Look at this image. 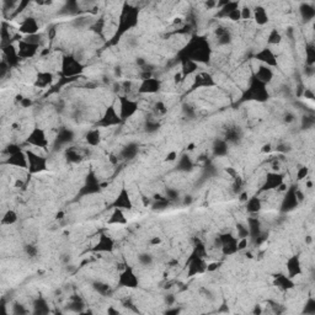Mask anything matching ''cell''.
I'll return each mask as SVG.
<instances>
[{"label": "cell", "mask_w": 315, "mask_h": 315, "mask_svg": "<svg viewBox=\"0 0 315 315\" xmlns=\"http://www.w3.org/2000/svg\"><path fill=\"white\" fill-rule=\"evenodd\" d=\"M266 86L267 85H265V84H262L261 81H258L257 79H255L252 76L247 91L243 95V99L247 100V101H266L268 99V96H270Z\"/></svg>", "instance_id": "cell-1"}, {"label": "cell", "mask_w": 315, "mask_h": 315, "mask_svg": "<svg viewBox=\"0 0 315 315\" xmlns=\"http://www.w3.org/2000/svg\"><path fill=\"white\" fill-rule=\"evenodd\" d=\"M115 107L119 111L120 116H121L122 121H127V120L132 119L135 114L138 112V109H139V105H138V101L135 100L130 99L129 96H120L119 99L116 100V105Z\"/></svg>", "instance_id": "cell-2"}, {"label": "cell", "mask_w": 315, "mask_h": 315, "mask_svg": "<svg viewBox=\"0 0 315 315\" xmlns=\"http://www.w3.org/2000/svg\"><path fill=\"white\" fill-rule=\"evenodd\" d=\"M61 70L65 79L79 75L84 70V65L75 56H65L61 61Z\"/></svg>", "instance_id": "cell-3"}, {"label": "cell", "mask_w": 315, "mask_h": 315, "mask_svg": "<svg viewBox=\"0 0 315 315\" xmlns=\"http://www.w3.org/2000/svg\"><path fill=\"white\" fill-rule=\"evenodd\" d=\"M26 144L32 145V147L37 148V149H47L50 145V139L47 137V133L43 128L33 127L30 133L27 134L26 139H25Z\"/></svg>", "instance_id": "cell-4"}, {"label": "cell", "mask_w": 315, "mask_h": 315, "mask_svg": "<svg viewBox=\"0 0 315 315\" xmlns=\"http://www.w3.org/2000/svg\"><path fill=\"white\" fill-rule=\"evenodd\" d=\"M26 150L27 161H29V174H40L43 171L48 170V159L43 155H40L38 153L33 152V150Z\"/></svg>", "instance_id": "cell-5"}, {"label": "cell", "mask_w": 315, "mask_h": 315, "mask_svg": "<svg viewBox=\"0 0 315 315\" xmlns=\"http://www.w3.org/2000/svg\"><path fill=\"white\" fill-rule=\"evenodd\" d=\"M119 286L124 287V288L134 289L139 286V278H138L137 273L134 272V268L132 266H125L124 270L119 272Z\"/></svg>", "instance_id": "cell-6"}, {"label": "cell", "mask_w": 315, "mask_h": 315, "mask_svg": "<svg viewBox=\"0 0 315 315\" xmlns=\"http://www.w3.org/2000/svg\"><path fill=\"white\" fill-rule=\"evenodd\" d=\"M120 124H122L121 116H120L115 105H111V106H109L105 110L102 117L97 121V127L100 126L102 128H111L114 126H119Z\"/></svg>", "instance_id": "cell-7"}, {"label": "cell", "mask_w": 315, "mask_h": 315, "mask_svg": "<svg viewBox=\"0 0 315 315\" xmlns=\"http://www.w3.org/2000/svg\"><path fill=\"white\" fill-rule=\"evenodd\" d=\"M186 267H188V277H193L196 275L207 272L206 257L191 253L189 261L186 262Z\"/></svg>", "instance_id": "cell-8"}, {"label": "cell", "mask_w": 315, "mask_h": 315, "mask_svg": "<svg viewBox=\"0 0 315 315\" xmlns=\"http://www.w3.org/2000/svg\"><path fill=\"white\" fill-rule=\"evenodd\" d=\"M217 86L216 80L212 76L211 73L208 71H197L193 76H192V90H197V89H207Z\"/></svg>", "instance_id": "cell-9"}, {"label": "cell", "mask_w": 315, "mask_h": 315, "mask_svg": "<svg viewBox=\"0 0 315 315\" xmlns=\"http://www.w3.org/2000/svg\"><path fill=\"white\" fill-rule=\"evenodd\" d=\"M40 29L41 25L38 22V20L35 16H32V15H27V16L22 17L20 20L17 31H19V33H25L26 36H32L40 33Z\"/></svg>", "instance_id": "cell-10"}, {"label": "cell", "mask_w": 315, "mask_h": 315, "mask_svg": "<svg viewBox=\"0 0 315 315\" xmlns=\"http://www.w3.org/2000/svg\"><path fill=\"white\" fill-rule=\"evenodd\" d=\"M5 165L12 166L15 169H20V170H25L29 168V161H27L26 150H17V152L12 153V154L7 155L5 160L2 161Z\"/></svg>", "instance_id": "cell-11"}, {"label": "cell", "mask_w": 315, "mask_h": 315, "mask_svg": "<svg viewBox=\"0 0 315 315\" xmlns=\"http://www.w3.org/2000/svg\"><path fill=\"white\" fill-rule=\"evenodd\" d=\"M255 61L256 62H260L263 65H267L270 68H277L278 66V60L277 55L275 53V51L271 47H265L262 50L258 51L255 55Z\"/></svg>", "instance_id": "cell-12"}, {"label": "cell", "mask_w": 315, "mask_h": 315, "mask_svg": "<svg viewBox=\"0 0 315 315\" xmlns=\"http://www.w3.org/2000/svg\"><path fill=\"white\" fill-rule=\"evenodd\" d=\"M17 52H19V56L21 60H30V58H33L40 51L41 46L36 45V43L30 42L26 38H22L17 42Z\"/></svg>", "instance_id": "cell-13"}, {"label": "cell", "mask_w": 315, "mask_h": 315, "mask_svg": "<svg viewBox=\"0 0 315 315\" xmlns=\"http://www.w3.org/2000/svg\"><path fill=\"white\" fill-rule=\"evenodd\" d=\"M221 240V252L224 256H232L238 252V238L233 234H223L219 237Z\"/></svg>", "instance_id": "cell-14"}, {"label": "cell", "mask_w": 315, "mask_h": 315, "mask_svg": "<svg viewBox=\"0 0 315 315\" xmlns=\"http://www.w3.org/2000/svg\"><path fill=\"white\" fill-rule=\"evenodd\" d=\"M161 80H159L157 78H149V79H143L140 81V84L138 85L137 93L142 95H153L157 94L161 89Z\"/></svg>", "instance_id": "cell-15"}, {"label": "cell", "mask_w": 315, "mask_h": 315, "mask_svg": "<svg viewBox=\"0 0 315 315\" xmlns=\"http://www.w3.org/2000/svg\"><path fill=\"white\" fill-rule=\"evenodd\" d=\"M284 183V174L282 173H267L265 178V183H263L262 188L260 189L261 192H268V191H275L281 184Z\"/></svg>", "instance_id": "cell-16"}, {"label": "cell", "mask_w": 315, "mask_h": 315, "mask_svg": "<svg viewBox=\"0 0 315 315\" xmlns=\"http://www.w3.org/2000/svg\"><path fill=\"white\" fill-rule=\"evenodd\" d=\"M298 204L299 202L296 196V188H288V189L284 192L282 199H281V211L282 212L293 211Z\"/></svg>", "instance_id": "cell-17"}, {"label": "cell", "mask_w": 315, "mask_h": 315, "mask_svg": "<svg viewBox=\"0 0 315 315\" xmlns=\"http://www.w3.org/2000/svg\"><path fill=\"white\" fill-rule=\"evenodd\" d=\"M115 250V240L107 234H100L96 244L94 245V252H112Z\"/></svg>", "instance_id": "cell-18"}, {"label": "cell", "mask_w": 315, "mask_h": 315, "mask_svg": "<svg viewBox=\"0 0 315 315\" xmlns=\"http://www.w3.org/2000/svg\"><path fill=\"white\" fill-rule=\"evenodd\" d=\"M253 78L257 79L258 81H261L265 85H268L270 83H272L273 79H275V71H273L272 68L267 65H263V64H260L257 66L255 71H253Z\"/></svg>", "instance_id": "cell-19"}, {"label": "cell", "mask_w": 315, "mask_h": 315, "mask_svg": "<svg viewBox=\"0 0 315 315\" xmlns=\"http://www.w3.org/2000/svg\"><path fill=\"white\" fill-rule=\"evenodd\" d=\"M114 208H120L122 211H132L133 208V202L130 199L129 193L125 188L121 189L120 193L117 194V197L115 198L114 203H112Z\"/></svg>", "instance_id": "cell-20"}, {"label": "cell", "mask_w": 315, "mask_h": 315, "mask_svg": "<svg viewBox=\"0 0 315 315\" xmlns=\"http://www.w3.org/2000/svg\"><path fill=\"white\" fill-rule=\"evenodd\" d=\"M286 268H287V276L291 278L298 277L303 273V267H302V262L299 256L293 255L291 257L287 258L286 262Z\"/></svg>", "instance_id": "cell-21"}, {"label": "cell", "mask_w": 315, "mask_h": 315, "mask_svg": "<svg viewBox=\"0 0 315 315\" xmlns=\"http://www.w3.org/2000/svg\"><path fill=\"white\" fill-rule=\"evenodd\" d=\"M53 83V74L51 71L45 70V71H40L37 73L35 78V83H33V86L37 89H46L47 86L52 85Z\"/></svg>", "instance_id": "cell-22"}, {"label": "cell", "mask_w": 315, "mask_h": 315, "mask_svg": "<svg viewBox=\"0 0 315 315\" xmlns=\"http://www.w3.org/2000/svg\"><path fill=\"white\" fill-rule=\"evenodd\" d=\"M252 19L255 20L256 25L263 26V25L267 24L270 17H268V12L265 7L261 6V5H256L252 9Z\"/></svg>", "instance_id": "cell-23"}, {"label": "cell", "mask_w": 315, "mask_h": 315, "mask_svg": "<svg viewBox=\"0 0 315 315\" xmlns=\"http://www.w3.org/2000/svg\"><path fill=\"white\" fill-rule=\"evenodd\" d=\"M84 139H85L86 144H88L89 147H93V148L97 147L102 140V134H101L100 128L96 127V128H93V129H89L88 132L85 133Z\"/></svg>", "instance_id": "cell-24"}, {"label": "cell", "mask_w": 315, "mask_h": 315, "mask_svg": "<svg viewBox=\"0 0 315 315\" xmlns=\"http://www.w3.org/2000/svg\"><path fill=\"white\" fill-rule=\"evenodd\" d=\"M262 198H260L258 196H252L248 198V201L245 202V208L247 212L250 214H257L260 213L261 209H262Z\"/></svg>", "instance_id": "cell-25"}, {"label": "cell", "mask_w": 315, "mask_h": 315, "mask_svg": "<svg viewBox=\"0 0 315 315\" xmlns=\"http://www.w3.org/2000/svg\"><path fill=\"white\" fill-rule=\"evenodd\" d=\"M128 223L127 217L125 216V211L120 208H114L111 216L107 219V224H114V225H125Z\"/></svg>", "instance_id": "cell-26"}, {"label": "cell", "mask_w": 315, "mask_h": 315, "mask_svg": "<svg viewBox=\"0 0 315 315\" xmlns=\"http://www.w3.org/2000/svg\"><path fill=\"white\" fill-rule=\"evenodd\" d=\"M275 286L277 287L278 289H281V291L286 292V291H289V289L293 288L296 284L293 283L292 278L288 277V276L277 275V276H275Z\"/></svg>", "instance_id": "cell-27"}, {"label": "cell", "mask_w": 315, "mask_h": 315, "mask_svg": "<svg viewBox=\"0 0 315 315\" xmlns=\"http://www.w3.org/2000/svg\"><path fill=\"white\" fill-rule=\"evenodd\" d=\"M299 14H301L302 20H304L306 22H311L315 16L314 6L312 4H308V2H303L299 7Z\"/></svg>", "instance_id": "cell-28"}, {"label": "cell", "mask_w": 315, "mask_h": 315, "mask_svg": "<svg viewBox=\"0 0 315 315\" xmlns=\"http://www.w3.org/2000/svg\"><path fill=\"white\" fill-rule=\"evenodd\" d=\"M228 148H229L228 147V143L225 142L224 139H217L216 142H214L212 150H213V154L216 155V157L224 158L225 155L228 154Z\"/></svg>", "instance_id": "cell-29"}, {"label": "cell", "mask_w": 315, "mask_h": 315, "mask_svg": "<svg viewBox=\"0 0 315 315\" xmlns=\"http://www.w3.org/2000/svg\"><path fill=\"white\" fill-rule=\"evenodd\" d=\"M17 221H19V214L16 213V211H14V209H7L1 217V225H4V227H10V225H14Z\"/></svg>", "instance_id": "cell-30"}, {"label": "cell", "mask_w": 315, "mask_h": 315, "mask_svg": "<svg viewBox=\"0 0 315 315\" xmlns=\"http://www.w3.org/2000/svg\"><path fill=\"white\" fill-rule=\"evenodd\" d=\"M33 313L35 314H47L50 313V307L46 299L37 298L33 302Z\"/></svg>", "instance_id": "cell-31"}, {"label": "cell", "mask_w": 315, "mask_h": 315, "mask_svg": "<svg viewBox=\"0 0 315 315\" xmlns=\"http://www.w3.org/2000/svg\"><path fill=\"white\" fill-rule=\"evenodd\" d=\"M138 153V145L134 144V143H129V144L126 145L124 149L121 150V158L122 159H133L137 155Z\"/></svg>", "instance_id": "cell-32"}, {"label": "cell", "mask_w": 315, "mask_h": 315, "mask_svg": "<svg viewBox=\"0 0 315 315\" xmlns=\"http://www.w3.org/2000/svg\"><path fill=\"white\" fill-rule=\"evenodd\" d=\"M283 37L281 35L280 31L276 29L271 30L270 33L267 35V45L268 46H278L281 42H282Z\"/></svg>", "instance_id": "cell-33"}, {"label": "cell", "mask_w": 315, "mask_h": 315, "mask_svg": "<svg viewBox=\"0 0 315 315\" xmlns=\"http://www.w3.org/2000/svg\"><path fill=\"white\" fill-rule=\"evenodd\" d=\"M193 166V163L188 155H184L180 159L178 158V169L181 171H189Z\"/></svg>", "instance_id": "cell-34"}, {"label": "cell", "mask_w": 315, "mask_h": 315, "mask_svg": "<svg viewBox=\"0 0 315 315\" xmlns=\"http://www.w3.org/2000/svg\"><path fill=\"white\" fill-rule=\"evenodd\" d=\"M153 261H154V258H153V256L150 255V253L142 252V253H139V255H138V262H139L142 266L152 265Z\"/></svg>", "instance_id": "cell-35"}, {"label": "cell", "mask_w": 315, "mask_h": 315, "mask_svg": "<svg viewBox=\"0 0 315 315\" xmlns=\"http://www.w3.org/2000/svg\"><path fill=\"white\" fill-rule=\"evenodd\" d=\"M240 14H242V20H250L252 19V9L249 5H243L240 7Z\"/></svg>", "instance_id": "cell-36"}, {"label": "cell", "mask_w": 315, "mask_h": 315, "mask_svg": "<svg viewBox=\"0 0 315 315\" xmlns=\"http://www.w3.org/2000/svg\"><path fill=\"white\" fill-rule=\"evenodd\" d=\"M25 252H26V255L29 256V257H36L38 253V249L35 247V245H31V244H27L25 245Z\"/></svg>", "instance_id": "cell-37"}, {"label": "cell", "mask_w": 315, "mask_h": 315, "mask_svg": "<svg viewBox=\"0 0 315 315\" xmlns=\"http://www.w3.org/2000/svg\"><path fill=\"white\" fill-rule=\"evenodd\" d=\"M308 174H309V168H307V166H302V168H299L298 171H297V181L304 180V179L308 176Z\"/></svg>", "instance_id": "cell-38"}, {"label": "cell", "mask_w": 315, "mask_h": 315, "mask_svg": "<svg viewBox=\"0 0 315 315\" xmlns=\"http://www.w3.org/2000/svg\"><path fill=\"white\" fill-rule=\"evenodd\" d=\"M12 307H14V311H12V313H14V314H26V313H29V311H27V309H25L22 304H15V306H12Z\"/></svg>", "instance_id": "cell-39"}, {"label": "cell", "mask_w": 315, "mask_h": 315, "mask_svg": "<svg viewBox=\"0 0 315 315\" xmlns=\"http://www.w3.org/2000/svg\"><path fill=\"white\" fill-rule=\"evenodd\" d=\"M178 153L176 152H170L168 153V155H166V161H176L178 160Z\"/></svg>", "instance_id": "cell-40"}, {"label": "cell", "mask_w": 315, "mask_h": 315, "mask_svg": "<svg viewBox=\"0 0 315 315\" xmlns=\"http://www.w3.org/2000/svg\"><path fill=\"white\" fill-rule=\"evenodd\" d=\"M192 202L191 196H186L185 199H184V204H189Z\"/></svg>", "instance_id": "cell-41"}]
</instances>
